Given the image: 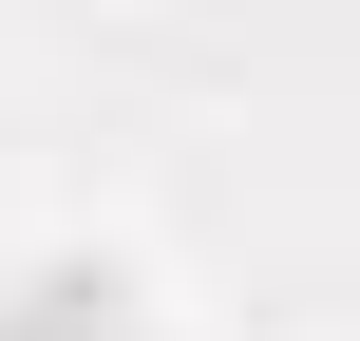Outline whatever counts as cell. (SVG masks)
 Returning a JSON list of instances; mask_svg holds the SVG:
<instances>
[{
    "label": "cell",
    "instance_id": "cell-1",
    "mask_svg": "<svg viewBox=\"0 0 360 341\" xmlns=\"http://www.w3.org/2000/svg\"><path fill=\"white\" fill-rule=\"evenodd\" d=\"M0 341H133V304H114V285H19Z\"/></svg>",
    "mask_w": 360,
    "mask_h": 341
}]
</instances>
